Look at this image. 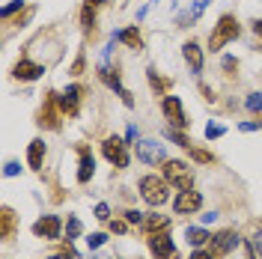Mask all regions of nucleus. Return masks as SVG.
I'll list each match as a JSON object with an SVG mask.
<instances>
[{"instance_id": "obj_1", "label": "nucleus", "mask_w": 262, "mask_h": 259, "mask_svg": "<svg viewBox=\"0 0 262 259\" xmlns=\"http://www.w3.org/2000/svg\"><path fill=\"white\" fill-rule=\"evenodd\" d=\"M238 33H242V24L235 21V15H221L217 18V24H214V30L209 33V48L221 51L227 42H232Z\"/></svg>"}, {"instance_id": "obj_2", "label": "nucleus", "mask_w": 262, "mask_h": 259, "mask_svg": "<svg viewBox=\"0 0 262 259\" xmlns=\"http://www.w3.org/2000/svg\"><path fill=\"white\" fill-rule=\"evenodd\" d=\"M137 188H140V197L146 200L149 206H164L167 197H170V191H167V179H161V176H143L140 182H137Z\"/></svg>"}, {"instance_id": "obj_3", "label": "nucleus", "mask_w": 262, "mask_h": 259, "mask_svg": "<svg viewBox=\"0 0 262 259\" xmlns=\"http://www.w3.org/2000/svg\"><path fill=\"white\" fill-rule=\"evenodd\" d=\"M98 78H101V83H104L107 90H114L116 96L122 98V104H125V107H134V96H131V90L122 87V78H119V72H116V69H111V66H98Z\"/></svg>"}, {"instance_id": "obj_4", "label": "nucleus", "mask_w": 262, "mask_h": 259, "mask_svg": "<svg viewBox=\"0 0 262 259\" xmlns=\"http://www.w3.org/2000/svg\"><path fill=\"white\" fill-rule=\"evenodd\" d=\"M164 179L167 182H173L176 188H182V191H188L191 188V182H194V173H191V167L185 161H164Z\"/></svg>"}, {"instance_id": "obj_5", "label": "nucleus", "mask_w": 262, "mask_h": 259, "mask_svg": "<svg viewBox=\"0 0 262 259\" xmlns=\"http://www.w3.org/2000/svg\"><path fill=\"white\" fill-rule=\"evenodd\" d=\"M161 111H164V119L170 122V128H188V116H185V107H182L179 96H164Z\"/></svg>"}, {"instance_id": "obj_6", "label": "nucleus", "mask_w": 262, "mask_h": 259, "mask_svg": "<svg viewBox=\"0 0 262 259\" xmlns=\"http://www.w3.org/2000/svg\"><path fill=\"white\" fill-rule=\"evenodd\" d=\"M101 152H104V158L114 164L116 170H125V167H128V149H125V143H122L119 137H104Z\"/></svg>"}, {"instance_id": "obj_7", "label": "nucleus", "mask_w": 262, "mask_h": 259, "mask_svg": "<svg viewBox=\"0 0 262 259\" xmlns=\"http://www.w3.org/2000/svg\"><path fill=\"white\" fill-rule=\"evenodd\" d=\"M60 93H48L45 96V104H42V114H39V125L57 131L60 128Z\"/></svg>"}, {"instance_id": "obj_8", "label": "nucleus", "mask_w": 262, "mask_h": 259, "mask_svg": "<svg viewBox=\"0 0 262 259\" xmlns=\"http://www.w3.org/2000/svg\"><path fill=\"white\" fill-rule=\"evenodd\" d=\"M137 158L143 164H149V167H155V164H164L167 161V152H164V143H158V140H137Z\"/></svg>"}, {"instance_id": "obj_9", "label": "nucleus", "mask_w": 262, "mask_h": 259, "mask_svg": "<svg viewBox=\"0 0 262 259\" xmlns=\"http://www.w3.org/2000/svg\"><path fill=\"white\" fill-rule=\"evenodd\" d=\"M149 250H152L155 259H170L173 253H176L173 239L167 235V229H161V232H149Z\"/></svg>"}, {"instance_id": "obj_10", "label": "nucleus", "mask_w": 262, "mask_h": 259, "mask_svg": "<svg viewBox=\"0 0 262 259\" xmlns=\"http://www.w3.org/2000/svg\"><path fill=\"white\" fill-rule=\"evenodd\" d=\"M60 229H63V224H60L57 214H45V218H39V221L33 224V232H36L39 239H48V242L60 239Z\"/></svg>"}, {"instance_id": "obj_11", "label": "nucleus", "mask_w": 262, "mask_h": 259, "mask_svg": "<svg viewBox=\"0 0 262 259\" xmlns=\"http://www.w3.org/2000/svg\"><path fill=\"white\" fill-rule=\"evenodd\" d=\"M81 96H83V87H81V83H72L66 93H60V111H63L66 116H78Z\"/></svg>"}, {"instance_id": "obj_12", "label": "nucleus", "mask_w": 262, "mask_h": 259, "mask_svg": "<svg viewBox=\"0 0 262 259\" xmlns=\"http://www.w3.org/2000/svg\"><path fill=\"white\" fill-rule=\"evenodd\" d=\"M203 206V194L200 191H182L179 197H176V203H173V209H176V214H194L196 209Z\"/></svg>"}, {"instance_id": "obj_13", "label": "nucleus", "mask_w": 262, "mask_h": 259, "mask_svg": "<svg viewBox=\"0 0 262 259\" xmlns=\"http://www.w3.org/2000/svg\"><path fill=\"white\" fill-rule=\"evenodd\" d=\"M235 244H238V235H235L232 229H221L217 235H212V242H209V250H212L214 256H224V253H229Z\"/></svg>"}, {"instance_id": "obj_14", "label": "nucleus", "mask_w": 262, "mask_h": 259, "mask_svg": "<svg viewBox=\"0 0 262 259\" xmlns=\"http://www.w3.org/2000/svg\"><path fill=\"white\" fill-rule=\"evenodd\" d=\"M12 75H15L18 81H39L42 75H45V66L42 63H33V60H18L15 69H12Z\"/></svg>"}, {"instance_id": "obj_15", "label": "nucleus", "mask_w": 262, "mask_h": 259, "mask_svg": "<svg viewBox=\"0 0 262 259\" xmlns=\"http://www.w3.org/2000/svg\"><path fill=\"white\" fill-rule=\"evenodd\" d=\"M78 155H81V164H78V182L86 185L93 173H96V158H93V149L90 146H78Z\"/></svg>"}, {"instance_id": "obj_16", "label": "nucleus", "mask_w": 262, "mask_h": 259, "mask_svg": "<svg viewBox=\"0 0 262 259\" xmlns=\"http://www.w3.org/2000/svg\"><path fill=\"white\" fill-rule=\"evenodd\" d=\"M182 57H185V63L191 66L194 75L203 72V48H200L196 42H185V45H182Z\"/></svg>"}, {"instance_id": "obj_17", "label": "nucleus", "mask_w": 262, "mask_h": 259, "mask_svg": "<svg viewBox=\"0 0 262 259\" xmlns=\"http://www.w3.org/2000/svg\"><path fill=\"white\" fill-rule=\"evenodd\" d=\"M116 42H122V45H128L131 51H143V36H140V30L137 27H125V30L114 33Z\"/></svg>"}, {"instance_id": "obj_18", "label": "nucleus", "mask_w": 262, "mask_h": 259, "mask_svg": "<svg viewBox=\"0 0 262 259\" xmlns=\"http://www.w3.org/2000/svg\"><path fill=\"white\" fill-rule=\"evenodd\" d=\"M42 161H45V140L36 137V140H30V149H27V164L33 170H42Z\"/></svg>"}, {"instance_id": "obj_19", "label": "nucleus", "mask_w": 262, "mask_h": 259, "mask_svg": "<svg viewBox=\"0 0 262 259\" xmlns=\"http://www.w3.org/2000/svg\"><path fill=\"white\" fill-rule=\"evenodd\" d=\"M12 232H15V211L9 209V206H3V211H0V239L9 242Z\"/></svg>"}, {"instance_id": "obj_20", "label": "nucleus", "mask_w": 262, "mask_h": 259, "mask_svg": "<svg viewBox=\"0 0 262 259\" xmlns=\"http://www.w3.org/2000/svg\"><path fill=\"white\" fill-rule=\"evenodd\" d=\"M167 227H170V218L167 214H143V224H140L143 232H161Z\"/></svg>"}, {"instance_id": "obj_21", "label": "nucleus", "mask_w": 262, "mask_h": 259, "mask_svg": "<svg viewBox=\"0 0 262 259\" xmlns=\"http://www.w3.org/2000/svg\"><path fill=\"white\" fill-rule=\"evenodd\" d=\"M185 239H188V244H191V247H203V244L209 242L212 235H209L206 229H200V227H188V229H185Z\"/></svg>"}, {"instance_id": "obj_22", "label": "nucleus", "mask_w": 262, "mask_h": 259, "mask_svg": "<svg viewBox=\"0 0 262 259\" xmlns=\"http://www.w3.org/2000/svg\"><path fill=\"white\" fill-rule=\"evenodd\" d=\"M206 6H209V0H194L191 12H188V15H182V27H185V24H194L196 18L203 15V9H206Z\"/></svg>"}, {"instance_id": "obj_23", "label": "nucleus", "mask_w": 262, "mask_h": 259, "mask_svg": "<svg viewBox=\"0 0 262 259\" xmlns=\"http://www.w3.org/2000/svg\"><path fill=\"white\" fill-rule=\"evenodd\" d=\"M81 24L83 30H96V6H90V3H83V12H81Z\"/></svg>"}, {"instance_id": "obj_24", "label": "nucleus", "mask_w": 262, "mask_h": 259, "mask_svg": "<svg viewBox=\"0 0 262 259\" xmlns=\"http://www.w3.org/2000/svg\"><path fill=\"white\" fill-rule=\"evenodd\" d=\"M146 78H149V83H152V90H155V93H161V96H164V90H170V81H167V78L161 81L155 69H146Z\"/></svg>"}, {"instance_id": "obj_25", "label": "nucleus", "mask_w": 262, "mask_h": 259, "mask_svg": "<svg viewBox=\"0 0 262 259\" xmlns=\"http://www.w3.org/2000/svg\"><path fill=\"white\" fill-rule=\"evenodd\" d=\"M164 137H167V140H173L176 146H182V149H191V140H188L185 134H179V128H167V131H164Z\"/></svg>"}, {"instance_id": "obj_26", "label": "nucleus", "mask_w": 262, "mask_h": 259, "mask_svg": "<svg viewBox=\"0 0 262 259\" xmlns=\"http://www.w3.org/2000/svg\"><path fill=\"white\" fill-rule=\"evenodd\" d=\"M81 221H78V218H69V221H66V235H69V242H75V239H78V235H81Z\"/></svg>"}, {"instance_id": "obj_27", "label": "nucleus", "mask_w": 262, "mask_h": 259, "mask_svg": "<svg viewBox=\"0 0 262 259\" xmlns=\"http://www.w3.org/2000/svg\"><path fill=\"white\" fill-rule=\"evenodd\" d=\"M188 155H191L194 161H200V164H212V161H214V155H212V152H206V149H194V146L188 149Z\"/></svg>"}, {"instance_id": "obj_28", "label": "nucleus", "mask_w": 262, "mask_h": 259, "mask_svg": "<svg viewBox=\"0 0 262 259\" xmlns=\"http://www.w3.org/2000/svg\"><path fill=\"white\" fill-rule=\"evenodd\" d=\"M245 107H247V111H253V114H256V111H262V96H259V93H250V96H247V101H245Z\"/></svg>"}, {"instance_id": "obj_29", "label": "nucleus", "mask_w": 262, "mask_h": 259, "mask_svg": "<svg viewBox=\"0 0 262 259\" xmlns=\"http://www.w3.org/2000/svg\"><path fill=\"white\" fill-rule=\"evenodd\" d=\"M224 131H227L224 125H217V122H209V125H206V137H209V140H217Z\"/></svg>"}, {"instance_id": "obj_30", "label": "nucleus", "mask_w": 262, "mask_h": 259, "mask_svg": "<svg viewBox=\"0 0 262 259\" xmlns=\"http://www.w3.org/2000/svg\"><path fill=\"white\" fill-rule=\"evenodd\" d=\"M104 242H107V235H104V232H93V235L86 239V244H90V250H96V247H101Z\"/></svg>"}, {"instance_id": "obj_31", "label": "nucleus", "mask_w": 262, "mask_h": 259, "mask_svg": "<svg viewBox=\"0 0 262 259\" xmlns=\"http://www.w3.org/2000/svg\"><path fill=\"white\" fill-rule=\"evenodd\" d=\"M21 6H24V0H12L9 6H3V9H0V18H9V15H12V12H18Z\"/></svg>"}, {"instance_id": "obj_32", "label": "nucleus", "mask_w": 262, "mask_h": 259, "mask_svg": "<svg viewBox=\"0 0 262 259\" xmlns=\"http://www.w3.org/2000/svg\"><path fill=\"white\" fill-rule=\"evenodd\" d=\"M96 218L98 221H111V206H107V203H98L96 206Z\"/></svg>"}, {"instance_id": "obj_33", "label": "nucleus", "mask_w": 262, "mask_h": 259, "mask_svg": "<svg viewBox=\"0 0 262 259\" xmlns=\"http://www.w3.org/2000/svg\"><path fill=\"white\" fill-rule=\"evenodd\" d=\"M188 259H217V256H214L212 250H206V247H196V250H194Z\"/></svg>"}, {"instance_id": "obj_34", "label": "nucleus", "mask_w": 262, "mask_h": 259, "mask_svg": "<svg viewBox=\"0 0 262 259\" xmlns=\"http://www.w3.org/2000/svg\"><path fill=\"white\" fill-rule=\"evenodd\" d=\"M3 173H6V176H18V173H21V164H18V161H6Z\"/></svg>"}, {"instance_id": "obj_35", "label": "nucleus", "mask_w": 262, "mask_h": 259, "mask_svg": "<svg viewBox=\"0 0 262 259\" xmlns=\"http://www.w3.org/2000/svg\"><path fill=\"white\" fill-rule=\"evenodd\" d=\"M125 221H128V224H137V227H140V224H143V214H140V211H125Z\"/></svg>"}, {"instance_id": "obj_36", "label": "nucleus", "mask_w": 262, "mask_h": 259, "mask_svg": "<svg viewBox=\"0 0 262 259\" xmlns=\"http://www.w3.org/2000/svg\"><path fill=\"white\" fill-rule=\"evenodd\" d=\"M83 63H86V57L81 54V57H78V60L72 63V75H81V72H83Z\"/></svg>"}, {"instance_id": "obj_37", "label": "nucleus", "mask_w": 262, "mask_h": 259, "mask_svg": "<svg viewBox=\"0 0 262 259\" xmlns=\"http://www.w3.org/2000/svg\"><path fill=\"white\" fill-rule=\"evenodd\" d=\"M111 229L114 232H125L128 229V221H111Z\"/></svg>"}, {"instance_id": "obj_38", "label": "nucleus", "mask_w": 262, "mask_h": 259, "mask_svg": "<svg viewBox=\"0 0 262 259\" xmlns=\"http://www.w3.org/2000/svg\"><path fill=\"white\" fill-rule=\"evenodd\" d=\"M262 128V122H238V131H256Z\"/></svg>"}, {"instance_id": "obj_39", "label": "nucleus", "mask_w": 262, "mask_h": 259, "mask_svg": "<svg viewBox=\"0 0 262 259\" xmlns=\"http://www.w3.org/2000/svg\"><path fill=\"white\" fill-rule=\"evenodd\" d=\"M75 256H78V253H75V250H72V244H69L60 256H48V259H75Z\"/></svg>"}, {"instance_id": "obj_40", "label": "nucleus", "mask_w": 262, "mask_h": 259, "mask_svg": "<svg viewBox=\"0 0 262 259\" xmlns=\"http://www.w3.org/2000/svg\"><path fill=\"white\" fill-rule=\"evenodd\" d=\"M224 69H227V72H232V69H238V63H235V57H224Z\"/></svg>"}, {"instance_id": "obj_41", "label": "nucleus", "mask_w": 262, "mask_h": 259, "mask_svg": "<svg viewBox=\"0 0 262 259\" xmlns=\"http://www.w3.org/2000/svg\"><path fill=\"white\" fill-rule=\"evenodd\" d=\"M253 33L259 36V42H262V21H253Z\"/></svg>"}, {"instance_id": "obj_42", "label": "nucleus", "mask_w": 262, "mask_h": 259, "mask_svg": "<svg viewBox=\"0 0 262 259\" xmlns=\"http://www.w3.org/2000/svg\"><path fill=\"white\" fill-rule=\"evenodd\" d=\"M86 3H90V6H101V3H104V0H86Z\"/></svg>"}]
</instances>
